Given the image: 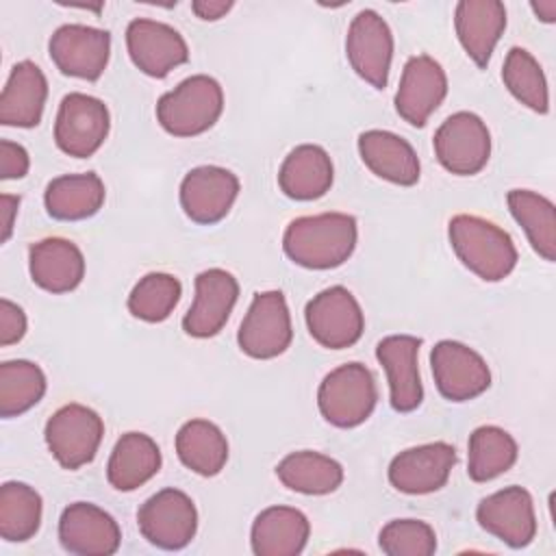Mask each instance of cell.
<instances>
[{"mask_svg":"<svg viewBox=\"0 0 556 556\" xmlns=\"http://www.w3.org/2000/svg\"><path fill=\"white\" fill-rule=\"evenodd\" d=\"M356 239L358 226L348 213L304 215L287 226L282 250L300 267L334 269L352 256Z\"/></svg>","mask_w":556,"mask_h":556,"instance_id":"obj_1","label":"cell"},{"mask_svg":"<svg viewBox=\"0 0 556 556\" xmlns=\"http://www.w3.org/2000/svg\"><path fill=\"white\" fill-rule=\"evenodd\" d=\"M447 237L460 263L486 282L504 280L517 265V248L510 235L484 217L454 215Z\"/></svg>","mask_w":556,"mask_h":556,"instance_id":"obj_2","label":"cell"},{"mask_svg":"<svg viewBox=\"0 0 556 556\" xmlns=\"http://www.w3.org/2000/svg\"><path fill=\"white\" fill-rule=\"evenodd\" d=\"M224 111V89L206 74H193L156 102L161 128L174 137H195L215 126Z\"/></svg>","mask_w":556,"mask_h":556,"instance_id":"obj_3","label":"cell"},{"mask_svg":"<svg viewBox=\"0 0 556 556\" xmlns=\"http://www.w3.org/2000/svg\"><path fill=\"white\" fill-rule=\"evenodd\" d=\"M376 402V378L363 363L339 365L317 389L319 413L334 428L361 426L374 413Z\"/></svg>","mask_w":556,"mask_h":556,"instance_id":"obj_4","label":"cell"},{"mask_svg":"<svg viewBox=\"0 0 556 556\" xmlns=\"http://www.w3.org/2000/svg\"><path fill=\"white\" fill-rule=\"evenodd\" d=\"M46 445L63 469H80L96 458L104 437L102 417L78 402L61 406L46 421Z\"/></svg>","mask_w":556,"mask_h":556,"instance_id":"obj_5","label":"cell"},{"mask_svg":"<svg viewBox=\"0 0 556 556\" xmlns=\"http://www.w3.org/2000/svg\"><path fill=\"white\" fill-rule=\"evenodd\" d=\"M293 328L282 291L256 293L239 326L237 343L250 358H276L291 345Z\"/></svg>","mask_w":556,"mask_h":556,"instance_id":"obj_6","label":"cell"},{"mask_svg":"<svg viewBox=\"0 0 556 556\" xmlns=\"http://www.w3.org/2000/svg\"><path fill=\"white\" fill-rule=\"evenodd\" d=\"M137 526L148 543L161 549H182L195 536L198 510L185 491L169 486L139 506Z\"/></svg>","mask_w":556,"mask_h":556,"instance_id":"obj_7","label":"cell"},{"mask_svg":"<svg viewBox=\"0 0 556 556\" xmlns=\"http://www.w3.org/2000/svg\"><path fill=\"white\" fill-rule=\"evenodd\" d=\"M111 128V115L100 98L89 93H67L56 111L54 141L61 152L87 159L100 150Z\"/></svg>","mask_w":556,"mask_h":556,"instance_id":"obj_8","label":"cell"},{"mask_svg":"<svg viewBox=\"0 0 556 556\" xmlns=\"http://www.w3.org/2000/svg\"><path fill=\"white\" fill-rule=\"evenodd\" d=\"M437 161L456 176H473L491 156V132L482 117L471 111L450 115L432 139Z\"/></svg>","mask_w":556,"mask_h":556,"instance_id":"obj_9","label":"cell"},{"mask_svg":"<svg viewBox=\"0 0 556 556\" xmlns=\"http://www.w3.org/2000/svg\"><path fill=\"white\" fill-rule=\"evenodd\" d=\"M306 328L311 337L328 350L352 348L365 330V317L361 304L341 285L328 287L313 295L304 311Z\"/></svg>","mask_w":556,"mask_h":556,"instance_id":"obj_10","label":"cell"},{"mask_svg":"<svg viewBox=\"0 0 556 556\" xmlns=\"http://www.w3.org/2000/svg\"><path fill=\"white\" fill-rule=\"evenodd\" d=\"M345 56L352 70L371 87L384 89L393 59V33L374 9L358 11L345 35Z\"/></svg>","mask_w":556,"mask_h":556,"instance_id":"obj_11","label":"cell"},{"mask_svg":"<svg viewBox=\"0 0 556 556\" xmlns=\"http://www.w3.org/2000/svg\"><path fill=\"white\" fill-rule=\"evenodd\" d=\"M430 369L439 393L450 402H469L491 387L486 361L460 341H439L430 352Z\"/></svg>","mask_w":556,"mask_h":556,"instance_id":"obj_12","label":"cell"},{"mask_svg":"<svg viewBox=\"0 0 556 556\" xmlns=\"http://www.w3.org/2000/svg\"><path fill=\"white\" fill-rule=\"evenodd\" d=\"M48 52L65 76L98 80L109 65L111 33L85 24H63L52 33Z\"/></svg>","mask_w":556,"mask_h":556,"instance_id":"obj_13","label":"cell"},{"mask_svg":"<svg viewBox=\"0 0 556 556\" xmlns=\"http://www.w3.org/2000/svg\"><path fill=\"white\" fill-rule=\"evenodd\" d=\"M126 48L135 67L152 78H165L174 67L189 61L185 37L174 26L148 17L130 20Z\"/></svg>","mask_w":556,"mask_h":556,"instance_id":"obj_14","label":"cell"},{"mask_svg":"<svg viewBox=\"0 0 556 556\" xmlns=\"http://www.w3.org/2000/svg\"><path fill=\"white\" fill-rule=\"evenodd\" d=\"M239 195V178L219 165H200L180 182V206L185 215L202 226L222 222Z\"/></svg>","mask_w":556,"mask_h":556,"instance_id":"obj_15","label":"cell"},{"mask_svg":"<svg viewBox=\"0 0 556 556\" xmlns=\"http://www.w3.org/2000/svg\"><path fill=\"white\" fill-rule=\"evenodd\" d=\"M447 96V76L430 54H415L406 61L395 91V111L410 126H426L430 115Z\"/></svg>","mask_w":556,"mask_h":556,"instance_id":"obj_16","label":"cell"},{"mask_svg":"<svg viewBox=\"0 0 556 556\" xmlns=\"http://www.w3.org/2000/svg\"><path fill=\"white\" fill-rule=\"evenodd\" d=\"M476 519L482 530L513 549L530 545L536 534L534 502L523 486H506L486 495L476 508Z\"/></svg>","mask_w":556,"mask_h":556,"instance_id":"obj_17","label":"cell"},{"mask_svg":"<svg viewBox=\"0 0 556 556\" xmlns=\"http://www.w3.org/2000/svg\"><path fill=\"white\" fill-rule=\"evenodd\" d=\"M456 465V450L445 441L408 447L393 456L389 465V482L406 495H426L447 484Z\"/></svg>","mask_w":556,"mask_h":556,"instance_id":"obj_18","label":"cell"},{"mask_svg":"<svg viewBox=\"0 0 556 556\" xmlns=\"http://www.w3.org/2000/svg\"><path fill=\"white\" fill-rule=\"evenodd\" d=\"M239 298L237 278L219 267L204 269L195 276L193 304L182 317V330L195 339L215 337L228 321Z\"/></svg>","mask_w":556,"mask_h":556,"instance_id":"obj_19","label":"cell"},{"mask_svg":"<svg viewBox=\"0 0 556 556\" xmlns=\"http://www.w3.org/2000/svg\"><path fill=\"white\" fill-rule=\"evenodd\" d=\"M59 541L76 556H111L119 549L117 521L91 502L70 504L59 519Z\"/></svg>","mask_w":556,"mask_h":556,"instance_id":"obj_20","label":"cell"},{"mask_svg":"<svg viewBox=\"0 0 556 556\" xmlns=\"http://www.w3.org/2000/svg\"><path fill=\"white\" fill-rule=\"evenodd\" d=\"M421 339L413 334H389L376 345V358L387 371L389 402L397 413H413L424 400L417 367Z\"/></svg>","mask_w":556,"mask_h":556,"instance_id":"obj_21","label":"cell"},{"mask_svg":"<svg viewBox=\"0 0 556 556\" xmlns=\"http://www.w3.org/2000/svg\"><path fill=\"white\" fill-rule=\"evenodd\" d=\"M28 269L37 287L48 293H70L85 278V256L76 243L48 237L30 245Z\"/></svg>","mask_w":556,"mask_h":556,"instance_id":"obj_22","label":"cell"},{"mask_svg":"<svg viewBox=\"0 0 556 556\" xmlns=\"http://www.w3.org/2000/svg\"><path fill=\"white\" fill-rule=\"evenodd\" d=\"M454 28L471 61L478 67H486L504 35L506 9L500 0H460L454 9Z\"/></svg>","mask_w":556,"mask_h":556,"instance_id":"obj_23","label":"cell"},{"mask_svg":"<svg viewBox=\"0 0 556 556\" xmlns=\"http://www.w3.org/2000/svg\"><path fill=\"white\" fill-rule=\"evenodd\" d=\"M358 154L363 163L382 180L400 187H413L419 180L421 165L413 146L391 130H365L358 135Z\"/></svg>","mask_w":556,"mask_h":556,"instance_id":"obj_24","label":"cell"},{"mask_svg":"<svg viewBox=\"0 0 556 556\" xmlns=\"http://www.w3.org/2000/svg\"><path fill=\"white\" fill-rule=\"evenodd\" d=\"M48 98V80L39 65L33 61H20L11 67V74L0 93V124L33 128L41 122Z\"/></svg>","mask_w":556,"mask_h":556,"instance_id":"obj_25","label":"cell"},{"mask_svg":"<svg viewBox=\"0 0 556 556\" xmlns=\"http://www.w3.org/2000/svg\"><path fill=\"white\" fill-rule=\"evenodd\" d=\"M334 178V167L328 152L315 143L293 148L278 172L280 191L298 202H308L326 195Z\"/></svg>","mask_w":556,"mask_h":556,"instance_id":"obj_26","label":"cell"},{"mask_svg":"<svg viewBox=\"0 0 556 556\" xmlns=\"http://www.w3.org/2000/svg\"><path fill=\"white\" fill-rule=\"evenodd\" d=\"M311 523L291 506H269L252 523L250 543L256 556H298L306 547Z\"/></svg>","mask_w":556,"mask_h":556,"instance_id":"obj_27","label":"cell"},{"mask_svg":"<svg viewBox=\"0 0 556 556\" xmlns=\"http://www.w3.org/2000/svg\"><path fill=\"white\" fill-rule=\"evenodd\" d=\"M106 198L104 182L98 174H65L48 182L43 193L46 211L59 222H80L96 215Z\"/></svg>","mask_w":556,"mask_h":556,"instance_id":"obj_28","label":"cell"},{"mask_svg":"<svg viewBox=\"0 0 556 556\" xmlns=\"http://www.w3.org/2000/svg\"><path fill=\"white\" fill-rule=\"evenodd\" d=\"M161 469V450L143 432H126L117 439L109 463L106 480L117 491H135L152 480Z\"/></svg>","mask_w":556,"mask_h":556,"instance_id":"obj_29","label":"cell"},{"mask_svg":"<svg viewBox=\"0 0 556 556\" xmlns=\"http://www.w3.org/2000/svg\"><path fill=\"white\" fill-rule=\"evenodd\" d=\"M176 454L187 469L211 478L217 476L228 460V441L213 421L189 419L176 432Z\"/></svg>","mask_w":556,"mask_h":556,"instance_id":"obj_30","label":"cell"},{"mask_svg":"<svg viewBox=\"0 0 556 556\" xmlns=\"http://www.w3.org/2000/svg\"><path fill=\"white\" fill-rule=\"evenodd\" d=\"M276 476L287 489L295 493L328 495L341 486L343 467L339 460L321 452L302 450L287 454L276 465Z\"/></svg>","mask_w":556,"mask_h":556,"instance_id":"obj_31","label":"cell"},{"mask_svg":"<svg viewBox=\"0 0 556 556\" xmlns=\"http://www.w3.org/2000/svg\"><path fill=\"white\" fill-rule=\"evenodd\" d=\"M508 211L523 228L534 252L554 263L556 258V208L554 202L530 189H513L506 195Z\"/></svg>","mask_w":556,"mask_h":556,"instance_id":"obj_32","label":"cell"},{"mask_svg":"<svg viewBox=\"0 0 556 556\" xmlns=\"http://www.w3.org/2000/svg\"><path fill=\"white\" fill-rule=\"evenodd\" d=\"M467 473L473 482H489L517 463V441L500 426H480L469 434Z\"/></svg>","mask_w":556,"mask_h":556,"instance_id":"obj_33","label":"cell"},{"mask_svg":"<svg viewBox=\"0 0 556 556\" xmlns=\"http://www.w3.org/2000/svg\"><path fill=\"white\" fill-rule=\"evenodd\" d=\"M41 495L24 482L0 486V536L11 543L28 541L41 526Z\"/></svg>","mask_w":556,"mask_h":556,"instance_id":"obj_34","label":"cell"},{"mask_svg":"<svg viewBox=\"0 0 556 556\" xmlns=\"http://www.w3.org/2000/svg\"><path fill=\"white\" fill-rule=\"evenodd\" d=\"M46 393V374L33 361H4L0 365V415L4 419L30 410Z\"/></svg>","mask_w":556,"mask_h":556,"instance_id":"obj_35","label":"cell"},{"mask_svg":"<svg viewBox=\"0 0 556 556\" xmlns=\"http://www.w3.org/2000/svg\"><path fill=\"white\" fill-rule=\"evenodd\" d=\"M502 80L506 89L528 109L534 113L545 115L549 111V91L545 74L539 65V61L526 50V48H510L504 67H502Z\"/></svg>","mask_w":556,"mask_h":556,"instance_id":"obj_36","label":"cell"},{"mask_svg":"<svg viewBox=\"0 0 556 556\" xmlns=\"http://www.w3.org/2000/svg\"><path fill=\"white\" fill-rule=\"evenodd\" d=\"M182 295V285L176 276L165 271L146 274L128 295V311L132 317L159 324L165 321Z\"/></svg>","mask_w":556,"mask_h":556,"instance_id":"obj_37","label":"cell"},{"mask_svg":"<svg viewBox=\"0 0 556 556\" xmlns=\"http://www.w3.org/2000/svg\"><path fill=\"white\" fill-rule=\"evenodd\" d=\"M378 545L387 556H432L437 534L421 519H393L380 530Z\"/></svg>","mask_w":556,"mask_h":556,"instance_id":"obj_38","label":"cell"},{"mask_svg":"<svg viewBox=\"0 0 556 556\" xmlns=\"http://www.w3.org/2000/svg\"><path fill=\"white\" fill-rule=\"evenodd\" d=\"M26 334V315L22 306L2 298L0 300V345H13Z\"/></svg>","mask_w":556,"mask_h":556,"instance_id":"obj_39","label":"cell"},{"mask_svg":"<svg viewBox=\"0 0 556 556\" xmlns=\"http://www.w3.org/2000/svg\"><path fill=\"white\" fill-rule=\"evenodd\" d=\"M30 159L24 146L2 139L0 141V178L2 180H15L24 178L28 174Z\"/></svg>","mask_w":556,"mask_h":556,"instance_id":"obj_40","label":"cell"},{"mask_svg":"<svg viewBox=\"0 0 556 556\" xmlns=\"http://www.w3.org/2000/svg\"><path fill=\"white\" fill-rule=\"evenodd\" d=\"M232 7H235V2H230V0H195V2H191V11L204 22H215V20L224 17Z\"/></svg>","mask_w":556,"mask_h":556,"instance_id":"obj_41","label":"cell"},{"mask_svg":"<svg viewBox=\"0 0 556 556\" xmlns=\"http://www.w3.org/2000/svg\"><path fill=\"white\" fill-rule=\"evenodd\" d=\"M20 208V195H11V193H2L0 198V217H2V235L0 241L7 243L11 232H13V219L17 215Z\"/></svg>","mask_w":556,"mask_h":556,"instance_id":"obj_42","label":"cell"},{"mask_svg":"<svg viewBox=\"0 0 556 556\" xmlns=\"http://www.w3.org/2000/svg\"><path fill=\"white\" fill-rule=\"evenodd\" d=\"M530 9L545 24H554L556 22V0H539V2H532Z\"/></svg>","mask_w":556,"mask_h":556,"instance_id":"obj_43","label":"cell"}]
</instances>
